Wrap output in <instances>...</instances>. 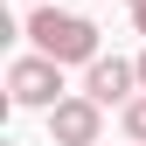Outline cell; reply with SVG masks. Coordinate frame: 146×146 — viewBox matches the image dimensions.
I'll return each instance as SVG.
<instances>
[{
	"label": "cell",
	"instance_id": "cell-2",
	"mask_svg": "<svg viewBox=\"0 0 146 146\" xmlns=\"http://www.w3.org/2000/svg\"><path fill=\"white\" fill-rule=\"evenodd\" d=\"M7 104H21V111H56L63 104V63L49 56H14L7 63Z\"/></svg>",
	"mask_w": 146,
	"mask_h": 146
},
{
	"label": "cell",
	"instance_id": "cell-5",
	"mask_svg": "<svg viewBox=\"0 0 146 146\" xmlns=\"http://www.w3.org/2000/svg\"><path fill=\"white\" fill-rule=\"evenodd\" d=\"M118 125H125V146H146V90L118 111Z\"/></svg>",
	"mask_w": 146,
	"mask_h": 146
},
{
	"label": "cell",
	"instance_id": "cell-8",
	"mask_svg": "<svg viewBox=\"0 0 146 146\" xmlns=\"http://www.w3.org/2000/svg\"><path fill=\"white\" fill-rule=\"evenodd\" d=\"M28 7H56V0H28Z\"/></svg>",
	"mask_w": 146,
	"mask_h": 146
},
{
	"label": "cell",
	"instance_id": "cell-1",
	"mask_svg": "<svg viewBox=\"0 0 146 146\" xmlns=\"http://www.w3.org/2000/svg\"><path fill=\"white\" fill-rule=\"evenodd\" d=\"M21 35L35 42V56H49V63H63V70L70 63L90 70V63L104 56V49H98V21H90V14H70V7H35Z\"/></svg>",
	"mask_w": 146,
	"mask_h": 146
},
{
	"label": "cell",
	"instance_id": "cell-4",
	"mask_svg": "<svg viewBox=\"0 0 146 146\" xmlns=\"http://www.w3.org/2000/svg\"><path fill=\"white\" fill-rule=\"evenodd\" d=\"M84 98H98V104H132L139 98V63H125V56H98L84 70Z\"/></svg>",
	"mask_w": 146,
	"mask_h": 146
},
{
	"label": "cell",
	"instance_id": "cell-3",
	"mask_svg": "<svg viewBox=\"0 0 146 146\" xmlns=\"http://www.w3.org/2000/svg\"><path fill=\"white\" fill-rule=\"evenodd\" d=\"M98 132H104V104L84 98V90L49 111V139H56V146H98Z\"/></svg>",
	"mask_w": 146,
	"mask_h": 146
},
{
	"label": "cell",
	"instance_id": "cell-9",
	"mask_svg": "<svg viewBox=\"0 0 146 146\" xmlns=\"http://www.w3.org/2000/svg\"><path fill=\"white\" fill-rule=\"evenodd\" d=\"M125 7H139V0H125Z\"/></svg>",
	"mask_w": 146,
	"mask_h": 146
},
{
	"label": "cell",
	"instance_id": "cell-6",
	"mask_svg": "<svg viewBox=\"0 0 146 146\" xmlns=\"http://www.w3.org/2000/svg\"><path fill=\"white\" fill-rule=\"evenodd\" d=\"M132 28H139V35H146V0H139V7H132Z\"/></svg>",
	"mask_w": 146,
	"mask_h": 146
},
{
	"label": "cell",
	"instance_id": "cell-7",
	"mask_svg": "<svg viewBox=\"0 0 146 146\" xmlns=\"http://www.w3.org/2000/svg\"><path fill=\"white\" fill-rule=\"evenodd\" d=\"M139 90H146V49H139Z\"/></svg>",
	"mask_w": 146,
	"mask_h": 146
}]
</instances>
